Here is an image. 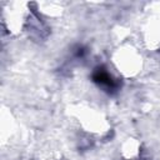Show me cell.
Instances as JSON below:
<instances>
[{
    "label": "cell",
    "mask_w": 160,
    "mask_h": 160,
    "mask_svg": "<svg viewBox=\"0 0 160 160\" xmlns=\"http://www.w3.org/2000/svg\"><path fill=\"white\" fill-rule=\"evenodd\" d=\"M92 80L99 86H102L108 91H115L119 88V82L114 80L104 68H98L92 72Z\"/></svg>",
    "instance_id": "6da1fadb"
}]
</instances>
